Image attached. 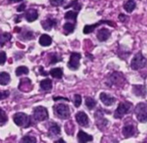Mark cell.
<instances>
[{
  "instance_id": "obj_17",
  "label": "cell",
  "mask_w": 147,
  "mask_h": 143,
  "mask_svg": "<svg viewBox=\"0 0 147 143\" xmlns=\"http://www.w3.org/2000/svg\"><path fill=\"white\" fill-rule=\"evenodd\" d=\"M60 132H61L60 128L56 123H53L48 129V135L51 138L52 137H58L60 135Z\"/></svg>"
},
{
  "instance_id": "obj_45",
  "label": "cell",
  "mask_w": 147,
  "mask_h": 143,
  "mask_svg": "<svg viewBox=\"0 0 147 143\" xmlns=\"http://www.w3.org/2000/svg\"><path fill=\"white\" fill-rule=\"evenodd\" d=\"M56 142H65V141L63 139H59V140L56 141Z\"/></svg>"
},
{
  "instance_id": "obj_14",
  "label": "cell",
  "mask_w": 147,
  "mask_h": 143,
  "mask_svg": "<svg viewBox=\"0 0 147 143\" xmlns=\"http://www.w3.org/2000/svg\"><path fill=\"white\" fill-rule=\"evenodd\" d=\"M57 25V20L54 18H47L41 22V26L45 30H51Z\"/></svg>"
},
{
  "instance_id": "obj_2",
  "label": "cell",
  "mask_w": 147,
  "mask_h": 143,
  "mask_svg": "<svg viewBox=\"0 0 147 143\" xmlns=\"http://www.w3.org/2000/svg\"><path fill=\"white\" fill-rule=\"evenodd\" d=\"M13 121L16 123V125L22 128H28L31 124L30 117L22 112L16 113L13 116Z\"/></svg>"
},
{
  "instance_id": "obj_23",
  "label": "cell",
  "mask_w": 147,
  "mask_h": 143,
  "mask_svg": "<svg viewBox=\"0 0 147 143\" xmlns=\"http://www.w3.org/2000/svg\"><path fill=\"white\" fill-rule=\"evenodd\" d=\"M10 81V76L8 73L2 72L0 73V84L1 85H6Z\"/></svg>"
},
{
  "instance_id": "obj_40",
  "label": "cell",
  "mask_w": 147,
  "mask_h": 143,
  "mask_svg": "<svg viewBox=\"0 0 147 143\" xmlns=\"http://www.w3.org/2000/svg\"><path fill=\"white\" fill-rule=\"evenodd\" d=\"M9 92L8 91H2V92H1V100H3V99H4L5 98H7V97L9 96Z\"/></svg>"
},
{
  "instance_id": "obj_35",
  "label": "cell",
  "mask_w": 147,
  "mask_h": 143,
  "mask_svg": "<svg viewBox=\"0 0 147 143\" xmlns=\"http://www.w3.org/2000/svg\"><path fill=\"white\" fill-rule=\"evenodd\" d=\"M22 142H36V139L33 136H26L22 139Z\"/></svg>"
},
{
  "instance_id": "obj_22",
  "label": "cell",
  "mask_w": 147,
  "mask_h": 143,
  "mask_svg": "<svg viewBox=\"0 0 147 143\" xmlns=\"http://www.w3.org/2000/svg\"><path fill=\"white\" fill-rule=\"evenodd\" d=\"M123 7H124L125 10L127 12L131 13L136 8V2H135V0H128V1H127L125 3V4L123 5Z\"/></svg>"
},
{
  "instance_id": "obj_39",
  "label": "cell",
  "mask_w": 147,
  "mask_h": 143,
  "mask_svg": "<svg viewBox=\"0 0 147 143\" xmlns=\"http://www.w3.org/2000/svg\"><path fill=\"white\" fill-rule=\"evenodd\" d=\"M6 60V54L4 52H1V65H3Z\"/></svg>"
},
{
  "instance_id": "obj_4",
  "label": "cell",
  "mask_w": 147,
  "mask_h": 143,
  "mask_svg": "<svg viewBox=\"0 0 147 143\" xmlns=\"http://www.w3.org/2000/svg\"><path fill=\"white\" fill-rule=\"evenodd\" d=\"M135 115L136 118L140 123L147 122V104L146 103H140L135 107Z\"/></svg>"
},
{
  "instance_id": "obj_7",
  "label": "cell",
  "mask_w": 147,
  "mask_h": 143,
  "mask_svg": "<svg viewBox=\"0 0 147 143\" xmlns=\"http://www.w3.org/2000/svg\"><path fill=\"white\" fill-rule=\"evenodd\" d=\"M125 80V78L123 77L122 73H113L112 74H110L109 76L108 81H107V85L109 86H113V85H121V84H123Z\"/></svg>"
},
{
  "instance_id": "obj_25",
  "label": "cell",
  "mask_w": 147,
  "mask_h": 143,
  "mask_svg": "<svg viewBox=\"0 0 147 143\" xmlns=\"http://www.w3.org/2000/svg\"><path fill=\"white\" fill-rule=\"evenodd\" d=\"M78 12L77 10L76 11H74V10L67 11L65 13V18L66 20H72L74 22H77V16H78Z\"/></svg>"
},
{
  "instance_id": "obj_32",
  "label": "cell",
  "mask_w": 147,
  "mask_h": 143,
  "mask_svg": "<svg viewBox=\"0 0 147 143\" xmlns=\"http://www.w3.org/2000/svg\"><path fill=\"white\" fill-rule=\"evenodd\" d=\"M62 60V58L59 57L57 54H52L51 59H50V64H56L57 62Z\"/></svg>"
},
{
  "instance_id": "obj_19",
  "label": "cell",
  "mask_w": 147,
  "mask_h": 143,
  "mask_svg": "<svg viewBox=\"0 0 147 143\" xmlns=\"http://www.w3.org/2000/svg\"><path fill=\"white\" fill-rule=\"evenodd\" d=\"M78 141L79 142H92L93 141V137L90 135L86 134L85 132L80 130L78 134Z\"/></svg>"
},
{
  "instance_id": "obj_33",
  "label": "cell",
  "mask_w": 147,
  "mask_h": 143,
  "mask_svg": "<svg viewBox=\"0 0 147 143\" xmlns=\"http://www.w3.org/2000/svg\"><path fill=\"white\" fill-rule=\"evenodd\" d=\"M73 103H74V105L78 108L81 105V103H82V98L80 95L78 94H76L74 96V100H73Z\"/></svg>"
},
{
  "instance_id": "obj_41",
  "label": "cell",
  "mask_w": 147,
  "mask_h": 143,
  "mask_svg": "<svg viewBox=\"0 0 147 143\" xmlns=\"http://www.w3.org/2000/svg\"><path fill=\"white\" fill-rule=\"evenodd\" d=\"M25 8H26V5H25L24 3H22L20 6H18V7H17V9H17V11H18V12H22V11H23V10L25 9Z\"/></svg>"
},
{
  "instance_id": "obj_42",
  "label": "cell",
  "mask_w": 147,
  "mask_h": 143,
  "mask_svg": "<svg viewBox=\"0 0 147 143\" xmlns=\"http://www.w3.org/2000/svg\"><path fill=\"white\" fill-rule=\"evenodd\" d=\"M40 75H43V76H47V75H48V73L45 72L42 66L40 68Z\"/></svg>"
},
{
  "instance_id": "obj_20",
  "label": "cell",
  "mask_w": 147,
  "mask_h": 143,
  "mask_svg": "<svg viewBox=\"0 0 147 143\" xmlns=\"http://www.w3.org/2000/svg\"><path fill=\"white\" fill-rule=\"evenodd\" d=\"M39 43L42 47H47L52 44V38L48 35H41L39 39Z\"/></svg>"
},
{
  "instance_id": "obj_11",
  "label": "cell",
  "mask_w": 147,
  "mask_h": 143,
  "mask_svg": "<svg viewBox=\"0 0 147 143\" xmlns=\"http://www.w3.org/2000/svg\"><path fill=\"white\" fill-rule=\"evenodd\" d=\"M75 118H76L77 123H78L80 126L84 127V128L89 127L90 121H89V117H88V116L86 115V113H84V112H83V111H79V112H78V113L76 114Z\"/></svg>"
},
{
  "instance_id": "obj_8",
  "label": "cell",
  "mask_w": 147,
  "mask_h": 143,
  "mask_svg": "<svg viewBox=\"0 0 147 143\" xmlns=\"http://www.w3.org/2000/svg\"><path fill=\"white\" fill-rule=\"evenodd\" d=\"M81 54L79 53H71L70 56V60L67 64L68 67L71 70H78L80 66Z\"/></svg>"
},
{
  "instance_id": "obj_18",
  "label": "cell",
  "mask_w": 147,
  "mask_h": 143,
  "mask_svg": "<svg viewBox=\"0 0 147 143\" xmlns=\"http://www.w3.org/2000/svg\"><path fill=\"white\" fill-rule=\"evenodd\" d=\"M133 92L137 97H146V89L144 85H134L133 86Z\"/></svg>"
},
{
  "instance_id": "obj_1",
  "label": "cell",
  "mask_w": 147,
  "mask_h": 143,
  "mask_svg": "<svg viewBox=\"0 0 147 143\" xmlns=\"http://www.w3.org/2000/svg\"><path fill=\"white\" fill-rule=\"evenodd\" d=\"M53 112L55 116H57V117H59V119H63V120L68 119L71 115L69 106L65 104H59L54 105Z\"/></svg>"
},
{
  "instance_id": "obj_28",
  "label": "cell",
  "mask_w": 147,
  "mask_h": 143,
  "mask_svg": "<svg viewBox=\"0 0 147 143\" xmlns=\"http://www.w3.org/2000/svg\"><path fill=\"white\" fill-rule=\"evenodd\" d=\"M64 30L66 32V34H70L72 33L75 29V23H71V22H65L63 26Z\"/></svg>"
},
{
  "instance_id": "obj_37",
  "label": "cell",
  "mask_w": 147,
  "mask_h": 143,
  "mask_svg": "<svg viewBox=\"0 0 147 143\" xmlns=\"http://www.w3.org/2000/svg\"><path fill=\"white\" fill-rule=\"evenodd\" d=\"M1 113H2V119H1V126H3L5 123H7L8 121V117L5 115V112L3 111V110H1Z\"/></svg>"
},
{
  "instance_id": "obj_15",
  "label": "cell",
  "mask_w": 147,
  "mask_h": 143,
  "mask_svg": "<svg viewBox=\"0 0 147 143\" xmlns=\"http://www.w3.org/2000/svg\"><path fill=\"white\" fill-rule=\"evenodd\" d=\"M24 16L28 22H32L38 18V12L34 9H29L25 12Z\"/></svg>"
},
{
  "instance_id": "obj_34",
  "label": "cell",
  "mask_w": 147,
  "mask_h": 143,
  "mask_svg": "<svg viewBox=\"0 0 147 143\" xmlns=\"http://www.w3.org/2000/svg\"><path fill=\"white\" fill-rule=\"evenodd\" d=\"M50 3L54 7H59L65 3V0H50Z\"/></svg>"
},
{
  "instance_id": "obj_30",
  "label": "cell",
  "mask_w": 147,
  "mask_h": 143,
  "mask_svg": "<svg viewBox=\"0 0 147 143\" xmlns=\"http://www.w3.org/2000/svg\"><path fill=\"white\" fill-rule=\"evenodd\" d=\"M29 72L28 68L27 66H19L16 68V76H21L22 74H28Z\"/></svg>"
},
{
  "instance_id": "obj_29",
  "label": "cell",
  "mask_w": 147,
  "mask_h": 143,
  "mask_svg": "<svg viewBox=\"0 0 147 143\" xmlns=\"http://www.w3.org/2000/svg\"><path fill=\"white\" fill-rule=\"evenodd\" d=\"M70 7H73L77 11H78V10L81 9L82 5H81L80 3H78V0H73V1H71L70 3H68V5L65 6V9H68V8H70Z\"/></svg>"
},
{
  "instance_id": "obj_16",
  "label": "cell",
  "mask_w": 147,
  "mask_h": 143,
  "mask_svg": "<svg viewBox=\"0 0 147 143\" xmlns=\"http://www.w3.org/2000/svg\"><path fill=\"white\" fill-rule=\"evenodd\" d=\"M135 132H136V130H135L134 126L131 125V124L126 125L125 127H123V129H122V135L126 138H129V137L134 136Z\"/></svg>"
},
{
  "instance_id": "obj_24",
  "label": "cell",
  "mask_w": 147,
  "mask_h": 143,
  "mask_svg": "<svg viewBox=\"0 0 147 143\" xmlns=\"http://www.w3.org/2000/svg\"><path fill=\"white\" fill-rule=\"evenodd\" d=\"M49 74L55 79H61L63 77V70L61 68H53L50 70Z\"/></svg>"
},
{
  "instance_id": "obj_10",
  "label": "cell",
  "mask_w": 147,
  "mask_h": 143,
  "mask_svg": "<svg viewBox=\"0 0 147 143\" xmlns=\"http://www.w3.org/2000/svg\"><path fill=\"white\" fill-rule=\"evenodd\" d=\"M102 24H109V25H111L112 27H115V24L110 21H107V20H102L100 22H98L97 23H94V24H91V25H85L84 28V34L87 35V34H90L91 32H93L95 30L96 28H97L98 26L102 25Z\"/></svg>"
},
{
  "instance_id": "obj_13",
  "label": "cell",
  "mask_w": 147,
  "mask_h": 143,
  "mask_svg": "<svg viewBox=\"0 0 147 143\" xmlns=\"http://www.w3.org/2000/svg\"><path fill=\"white\" fill-rule=\"evenodd\" d=\"M110 35H111V33L108 28H101V29H99L97 31L96 37L100 41H105L110 37Z\"/></svg>"
},
{
  "instance_id": "obj_6",
  "label": "cell",
  "mask_w": 147,
  "mask_h": 143,
  "mask_svg": "<svg viewBox=\"0 0 147 143\" xmlns=\"http://www.w3.org/2000/svg\"><path fill=\"white\" fill-rule=\"evenodd\" d=\"M33 116L35 121L42 122L48 119V111L43 106H37L34 109Z\"/></svg>"
},
{
  "instance_id": "obj_43",
  "label": "cell",
  "mask_w": 147,
  "mask_h": 143,
  "mask_svg": "<svg viewBox=\"0 0 147 143\" xmlns=\"http://www.w3.org/2000/svg\"><path fill=\"white\" fill-rule=\"evenodd\" d=\"M53 99L54 100V101H58V100H65V101H69V99L68 98H60V97H58V98H55V97H53Z\"/></svg>"
},
{
  "instance_id": "obj_21",
  "label": "cell",
  "mask_w": 147,
  "mask_h": 143,
  "mask_svg": "<svg viewBox=\"0 0 147 143\" xmlns=\"http://www.w3.org/2000/svg\"><path fill=\"white\" fill-rule=\"evenodd\" d=\"M40 86L41 88V90L45 91H49L52 90V86H53V83L52 80L49 79H46L40 81Z\"/></svg>"
},
{
  "instance_id": "obj_26",
  "label": "cell",
  "mask_w": 147,
  "mask_h": 143,
  "mask_svg": "<svg viewBox=\"0 0 147 143\" xmlns=\"http://www.w3.org/2000/svg\"><path fill=\"white\" fill-rule=\"evenodd\" d=\"M28 86L32 87L30 79H22L19 84V90H22L24 91V88H28Z\"/></svg>"
},
{
  "instance_id": "obj_9",
  "label": "cell",
  "mask_w": 147,
  "mask_h": 143,
  "mask_svg": "<svg viewBox=\"0 0 147 143\" xmlns=\"http://www.w3.org/2000/svg\"><path fill=\"white\" fill-rule=\"evenodd\" d=\"M104 115L102 114V111L101 110H97L95 113V119H96V125L100 129V130H103L105 127L108 125L109 121L103 117Z\"/></svg>"
},
{
  "instance_id": "obj_44",
  "label": "cell",
  "mask_w": 147,
  "mask_h": 143,
  "mask_svg": "<svg viewBox=\"0 0 147 143\" xmlns=\"http://www.w3.org/2000/svg\"><path fill=\"white\" fill-rule=\"evenodd\" d=\"M9 1L12 3H19V2H22V0H9Z\"/></svg>"
},
{
  "instance_id": "obj_27",
  "label": "cell",
  "mask_w": 147,
  "mask_h": 143,
  "mask_svg": "<svg viewBox=\"0 0 147 143\" xmlns=\"http://www.w3.org/2000/svg\"><path fill=\"white\" fill-rule=\"evenodd\" d=\"M85 105L87 106V108L89 110H93L96 105V100L94 98L87 97L85 98Z\"/></svg>"
},
{
  "instance_id": "obj_5",
  "label": "cell",
  "mask_w": 147,
  "mask_h": 143,
  "mask_svg": "<svg viewBox=\"0 0 147 143\" xmlns=\"http://www.w3.org/2000/svg\"><path fill=\"white\" fill-rule=\"evenodd\" d=\"M132 106L133 104L129 102H122L119 104L118 108L116 109V110L115 111V114H114V117L115 118H122L125 115L128 114L130 111H131V109H132Z\"/></svg>"
},
{
  "instance_id": "obj_38",
  "label": "cell",
  "mask_w": 147,
  "mask_h": 143,
  "mask_svg": "<svg viewBox=\"0 0 147 143\" xmlns=\"http://www.w3.org/2000/svg\"><path fill=\"white\" fill-rule=\"evenodd\" d=\"M127 19H128V16H127L126 15H124V14H120V15H119V20H120L121 22H127Z\"/></svg>"
},
{
  "instance_id": "obj_36",
  "label": "cell",
  "mask_w": 147,
  "mask_h": 143,
  "mask_svg": "<svg viewBox=\"0 0 147 143\" xmlns=\"http://www.w3.org/2000/svg\"><path fill=\"white\" fill-rule=\"evenodd\" d=\"M25 40H31L33 37H34V35L31 31H26L24 34H23V36H22Z\"/></svg>"
},
{
  "instance_id": "obj_3",
  "label": "cell",
  "mask_w": 147,
  "mask_h": 143,
  "mask_svg": "<svg viewBox=\"0 0 147 143\" xmlns=\"http://www.w3.org/2000/svg\"><path fill=\"white\" fill-rule=\"evenodd\" d=\"M146 59L143 56L141 52H139L133 58L130 66H131V68L133 70H140L141 68H144L146 66Z\"/></svg>"
},
{
  "instance_id": "obj_12",
  "label": "cell",
  "mask_w": 147,
  "mask_h": 143,
  "mask_svg": "<svg viewBox=\"0 0 147 143\" xmlns=\"http://www.w3.org/2000/svg\"><path fill=\"white\" fill-rule=\"evenodd\" d=\"M100 99L102 102V104L106 106H110L113 105L115 102V98L105 92H102L100 94Z\"/></svg>"
},
{
  "instance_id": "obj_31",
  "label": "cell",
  "mask_w": 147,
  "mask_h": 143,
  "mask_svg": "<svg viewBox=\"0 0 147 143\" xmlns=\"http://www.w3.org/2000/svg\"><path fill=\"white\" fill-rule=\"evenodd\" d=\"M10 38H11L10 34H9V33H2V35H1V40H0V41H1V47H3L5 42H7L8 41H9Z\"/></svg>"
}]
</instances>
